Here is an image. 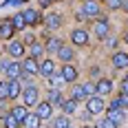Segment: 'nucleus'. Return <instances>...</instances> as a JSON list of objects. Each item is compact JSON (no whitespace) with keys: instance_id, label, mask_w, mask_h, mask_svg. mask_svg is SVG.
Returning <instances> with one entry per match:
<instances>
[{"instance_id":"obj_1","label":"nucleus","mask_w":128,"mask_h":128,"mask_svg":"<svg viewBox=\"0 0 128 128\" xmlns=\"http://www.w3.org/2000/svg\"><path fill=\"white\" fill-rule=\"evenodd\" d=\"M22 100H24V106L38 104V88H36V86H26V88L22 90Z\"/></svg>"},{"instance_id":"obj_2","label":"nucleus","mask_w":128,"mask_h":128,"mask_svg":"<svg viewBox=\"0 0 128 128\" xmlns=\"http://www.w3.org/2000/svg\"><path fill=\"white\" fill-rule=\"evenodd\" d=\"M82 11H84V16H88V18H97L100 16V4L95 0H84Z\"/></svg>"},{"instance_id":"obj_3","label":"nucleus","mask_w":128,"mask_h":128,"mask_svg":"<svg viewBox=\"0 0 128 128\" xmlns=\"http://www.w3.org/2000/svg\"><path fill=\"white\" fill-rule=\"evenodd\" d=\"M22 71L24 73H29V75H38L40 73V64L36 58H26L24 62H22Z\"/></svg>"},{"instance_id":"obj_4","label":"nucleus","mask_w":128,"mask_h":128,"mask_svg":"<svg viewBox=\"0 0 128 128\" xmlns=\"http://www.w3.org/2000/svg\"><path fill=\"white\" fill-rule=\"evenodd\" d=\"M86 110H88L90 115H97V113H102V110H104V102L100 100V97H88Z\"/></svg>"},{"instance_id":"obj_5","label":"nucleus","mask_w":128,"mask_h":128,"mask_svg":"<svg viewBox=\"0 0 128 128\" xmlns=\"http://www.w3.org/2000/svg\"><path fill=\"white\" fill-rule=\"evenodd\" d=\"M108 29H110V22H108L106 18H100V20L95 22V36H97V38H106V36H108Z\"/></svg>"},{"instance_id":"obj_6","label":"nucleus","mask_w":128,"mask_h":128,"mask_svg":"<svg viewBox=\"0 0 128 128\" xmlns=\"http://www.w3.org/2000/svg\"><path fill=\"white\" fill-rule=\"evenodd\" d=\"M4 73H7L9 80H18V77L22 75V64H20V62H11L7 68H4Z\"/></svg>"},{"instance_id":"obj_7","label":"nucleus","mask_w":128,"mask_h":128,"mask_svg":"<svg viewBox=\"0 0 128 128\" xmlns=\"http://www.w3.org/2000/svg\"><path fill=\"white\" fill-rule=\"evenodd\" d=\"M71 40H73V44L82 46V44H86V42H88V33H86V31H82V29H75V31L71 33Z\"/></svg>"},{"instance_id":"obj_8","label":"nucleus","mask_w":128,"mask_h":128,"mask_svg":"<svg viewBox=\"0 0 128 128\" xmlns=\"http://www.w3.org/2000/svg\"><path fill=\"white\" fill-rule=\"evenodd\" d=\"M53 71H55V64H53V60H42V64H40V75H46V77H51L53 75Z\"/></svg>"},{"instance_id":"obj_9","label":"nucleus","mask_w":128,"mask_h":128,"mask_svg":"<svg viewBox=\"0 0 128 128\" xmlns=\"http://www.w3.org/2000/svg\"><path fill=\"white\" fill-rule=\"evenodd\" d=\"M106 117H108V119H113L115 124H122V122H124V117H126V110H124V108H110Z\"/></svg>"},{"instance_id":"obj_10","label":"nucleus","mask_w":128,"mask_h":128,"mask_svg":"<svg viewBox=\"0 0 128 128\" xmlns=\"http://www.w3.org/2000/svg\"><path fill=\"white\" fill-rule=\"evenodd\" d=\"M62 77H64V82H75V77H77V71H75V66H71V64H66L62 71Z\"/></svg>"},{"instance_id":"obj_11","label":"nucleus","mask_w":128,"mask_h":128,"mask_svg":"<svg viewBox=\"0 0 128 128\" xmlns=\"http://www.w3.org/2000/svg\"><path fill=\"white\" fill-rule=\"evenodd\" d=\"M95 88H97L100 95H108V93L113 90V82H110V80H100V82L95 84Z\"/></svg>"},{"instance_id":"obj_12","label":"nucleus","mask_w":128,"mask_h":128,"mask_svg":"<svg viewBox=\"0 0 128 128\" xmlns=\"http://www.w3.org/2000/svg\"><path fill=\"white\" fill-rule=\"evenodd\" d=\"M36 113H38L40 119H49V117H51V104H49V102H40Z\"/></svg>"},{"instance_id":"obj_13","label":"nucleus","mask_w":128,"mask_h":128,"mask_svg":"<svg viewBox=\"0 0 128 128\" xmlns=\"http://www.w3.org/2000/svg\"><path fill=\"white\" fill-rule=\"evenodd\" d=\"M11 115L20 122V124H24V119L29 117V110H26V106H16V108H11Z\"/></svg>"},{"instance_id":"obj_14","label":"nucleus","mask_w":128,"mask_h":128,"mask_svg":"<svg viewBox=\"0 0 128 128\" xmlns=\"http://www.w3.org/2000/svg\"><path fill=\"white\" fill-rule=\"evenodd\" d=\"M18 95H22L20 82H18V80H9V100H16Z\"/></svg>"},{"instance_id":"obj_15","label":"nucleus","mask_w":128,"mask_h":128,"mask_svg":"<svg viewBox=\"0 0 128 128\" xmlns=\"http://www.w3.org/2000/svg\"><path fill=\"white\" fill-rule=\"evenodd\" d=\"M113 64L117 68H126L128 66V53H115L113 55Z\"/></svg>"},{"instance_id":"obj_16","label":"nucleus","mask_w":128,"mask_h":128,"mask_svg":"<svg viewBox=\"0 0 128 128\" xmlns=\"http://www.w3.org/2000/svg\"><path fill=\"white\" fill-rule=\"evenodd\" d=\"M40 119L38 117V113H29V117L24 119V128H40Z\"/></svg>"},{"instance_id":"obj_17","label":"nucleus","mask_w":128,"mask_h":128,"mask_svg":"<svg viewBox=\"0 0 128 128\" xmlns=\"http://www.w3.org/2000/svg\"><path fill=\"white\" fill-rule=\"evenodd\" d=\"M11 33H13V24H11V22H2V24H0V38L9 40V38H11Z\"/></svg>"},{"instance_id":"obj_18","label":"nucleus","mask_w":128,"mask_h":128,"mask_svg":"<svg viewBox=\"0 0 128 128\" xmlns=\"http://www.w3.org/2000/svg\"><path fill=\"white\" fill-rule=\"evenodd\" d=\"M9 53L16 55V58H20V55L24 53V44H22V42H11V44H9Z\"/></svg>"},{"instance_id":"obj_19","label":"nucleus","mask_w":128,"mask_h":128,"mask_svg":"<svg viewBox=\"0 0 128 128\" xmlns=\"http://www.w3.org/2000/svg\"><path fill=\"white\" fill-rule=\"evenodd\" d=\"M58 58L64 60V62H71V60H73V49H71V46H62V49L58 51Z\"/></svg>"},{"instance_id":"obj_20","label":"nucleus","mask_w":128,"mask_h":128,"mask_svg":"<svg viewBox=\"0 0 128 128\" xmlns=\"http://www.w3.org/2000/svg\"><path fill=\"white\" fill-rule=\"evenodd\" d=\"M49 104H51V106H62V95H60V90H55L53 88L51 93H49Z\"/></svg>"},{"instance_id":"obj_21","label":"nucleus","mask_w":128,"mask_h":128,"mask_svg":"<svg viewBox=\"0 0 128 128\" xmlns=\"http://www.w3.org/2000/svg\"><path fill=\"white\" fill-rule=\"evenodd\" d=\"M38 11H33V9H26L24 11V20H26V24H38Z\"/></svg>"},{"instance_id":"obj_22","label":"nucleus","mask_w":128,"mask_h":128,"mask_svg":"<svg viewBox=\"0 0 128 128\" xmlns=\"http://www.w3.org/2000/svg\"><path fill=\"white\" fill-rule=\"evenodd\" d=\"M60 49H62L60 40H55V38H49V40H46V51H51V53H58Z\"/></svg>"},{"instance_id":"obj_23","label":"nucleus","mask_w":128,"mask_h":128,"mask_svg":"<svg viewBox=\"0 0 128 128\" xmlns=\"http://www.w3.org/2000/svg\"><path fill=\"white\" fill-rule=\"evenodd\" d=\"M71 100H75V102H80V100H86L84 86H75V88H73V93H71Z\"/></svg>"},{"instance_id":"obj_24","label":"nucleus","mask_w":128,"mask_h":128,"mask_svg":"<svg viewBox=\"0 0 128 128\" xmlns=\"http://www.w3.org/2000/svg\"><path fill=\"white\" fill-rule=\"evenodd\" d=\"M2 117H4V128H18L20 126V122H18L11 113H9V115H2Z\"/></svg>"},{"instance_id":"obj_25","label":"nucleus","mask_w":128,"mask_h":128,"mask_svg":"<svg viewBox=\"0 0 128 128\" xmlns=\"http://www.w3.org/2000/svg\"><path fill=\"white\" fill-rule=\"evenodd\" d=\"M13 29H24L26 26V20H24V13H18V16H16V18H13Z\"/></svg>"},{"instance_id":"obj_26","label":"nucleus","mask_w":128,"mask_h":128,"mask_svg":"<svg viewBox=\"0 0 128 128\" xmlns=\"http://www.w3.org/2000/svg\"><path fill=\"white\" fill-rule=\"evenodd\" d=\"M46 24L51 26V29H55V26H60V24H62V18H60L58 13H51V16L46 18Z\"/></svg>"},{"instance_id":"obj_27","label":"nucleus","mask_w":128,"mask_h":128,"mask_svg":"<svg viewBox=\"0 0 128 128\" xmlns=\"http://www.w3.org/2000/svg\"><path fill=\"white\" fill-rule=\"evenodd\" d=\"M42 53H44V46L38 44V42H31V58H36V60H38Z\"/></svg>"},{"instance_id":"obj_28","label":"nucleus","mask_w":128,"mask_h":128,"mask_svg":"<svg viewBox=\"0 0 128 128\" xmlns=\"http://www.w3.org/2000/svg\"><path fill=\"white\" fill-rule=\"evenodd\" d=\"M75 108H77V102H75V100H68V102H64V104H62V110L66 113V115L75 113Z\"/></svg>"},{"instance_id":"obj_29","label":"nucleus","mask_w":128,"mask_h":128,"mask_svg":"<svg viewBox=\"0 0 128 128\" xmlns=\"http://www.w3.org/2000/svg\"><path fill=\"white\" fill-rule=\"evenodd\" d=\"M53 128H71V122H68V117H58V119L53 122Z\"/></svg>"},{"instance_id":"obj_30","label":"nucleus","mask_w":128,"mask_h":128,"mask_svg":"<svg viewBox=\"0 0 128 128\" xmlns=\"http://www.w3.org/2000/svg\"><path fill=\"white\" fill-rule=\"evenodd\" d=\"M49 80H51V84H53V86H62V84H64V77H62V73H53V75L49 77Z\"/></svg>"},{"instance_id":"obj_31","label":"nucleus","mask_w":128,"mask_h":128,"mask_svg":"<svg viewBox=\"0 0 128 128\" xmlns=\"http://www.w3.org/2000/svg\"><path fill=\"white\" fill-rule=\"evenodd\" d=\"M97 128H117V124L113 122V119H108V117H106V119L100 122V126H97Z\"/></svg>"},{"instance_id":"obj_32","label":"nucleus","mask_w":128,"mask_h":128,"mask_svg":"<svg viewBox=\"0 0 128 128\" xmlns=\"http://www.w3.org/2000/svg\"><path fill=\"white\" fill-rule=\"evenodd\" d=\"M0 97H2V100L9 97V82H2V84H0Z\"/></svg>"},{"instance_id":"obj_33","label":"nucleus","mask_w":128,"mask_h":128,"mask_svg":"<svg viewBox=\"0 0 128 128\" xmlns=\"http://www.w3.org/2000/svg\"><path fill=\"white\" fill-rule=\"evenodd\" d=\"M84 93H86V97H93V93H97V88L93 84H84Z\"/></svg>"},{"instance_id":"obj_34","label":"nucleus","mask_w":128,"mask_h":128,"mask_svg":"<svg viewBox=\"0 0 128 128\" xmlns=\"http://www.w3.org/2000/svg\"><path fill=\"white\" fill-rule=\"evenodd\" d=\"M106 4H108L110 9H119V7H122V0H106Z\"/></svg>"},{"instance_id":"obj_35","label":"nucleus","mask_w":128,"mask_h":128,"mask_svg":"<svg viewBox=\"0 0 128 128\" xmlns=\"http://www.w3.org/2000/svg\"><path fill=\"white\" fill-rule=\"evenodd\" d=\"M122 93H124V95H128V80L124 82V86H122Z\"/></svg>"},{"instance_id":"obj_36","label":"nucleus","mask_w":128,"mask_h":128,"mask_svg":"<svg viewBox=\"0 0 128 128\" xmlns=\"http://www.w3.org/2000/svg\"><path fill=\"white\" fill-rule=\"evenodd\" d=\"M49 2L51 0H40V7H49Z\"/></svg>"},{"instance_id":"obj_37","label":"nucleus","mask_w":128,"mask_h":128,"mask_svg":"<svg viewBox=\"0 0 128 128\" xmlns=\"http://www.w3.org/2000/svg\"><path fill=\"white\" fill-rule=\"evenodd\" d=\"M7 66H9V64H7V62H2V60H0V71H4Z\"/></svg>"},{"instance_id":"obj_38","label":"nucleus","mask_w":128,"mask_h":128,"mask_svg":"<svg viewBox=\"0 0 128 128\" xmlns=\"http://www.w3.org/2000/svg\"><path fill=\"white\" fill-rule=\"evenodd\" d=\"M122 7H124V9L128 11V0H122Z\"/></svg>"},{"instance_id":"obj_39","label":"nucleus","mask_w":128,"mask_h":128,"mask_svg":"<svg viewBox=\"0 0 128 128\" xmlns=\"http://www.w3.org/2000/svg\"><path fill=\"white\" fill-rule=\"evenodd\" d=\"M126 42H128V33H126Z\"/></svg>"}]
</instances>
